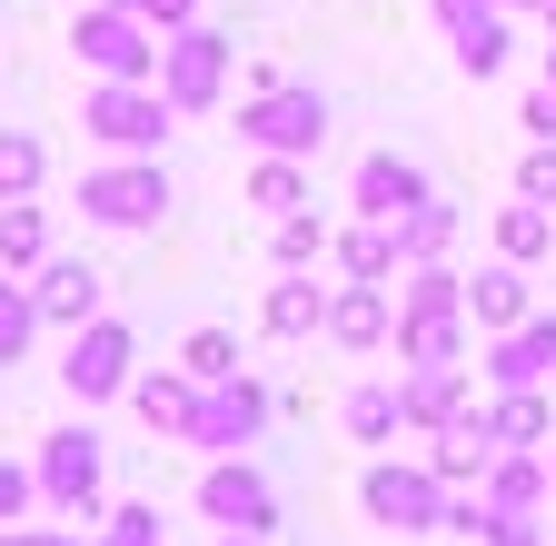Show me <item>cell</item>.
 <instances>
[{
  "instance_id": "1",
  "label": "cell",
  "mask_w": 556,
  "mask_h": 546,
  "mask_svg": "<svg viewBox=\"0 0 556 546\" xmlns=\"http://www.w3.org/2000/svg\"><path fill=\"white\" fill-rule=\"evenodd\" d=\"M169 100H160V80H90L80 90V129L110 150V160H160V140H169Z\"/></svg>"
},
{
  "instance_id": "2",
  "label": "cell",
  "mask_w": 556,
  "mask_h": 546,
  "mask_svg": "<svg viewBox=\"0 0 556 546\" xmlns=\"http://www.w3.org/2000/svg\"><path fill=\"white\" fill-rule=\"evenodd\" d=\"M229 71H239V40H229V30H208V21L160 30V100H169L179 119L219 110V100H229Z\"/></svg>"
},
{
  "instance_id": "3",
  "label": "cell",
  "mask_w": 556,
  "mask_h": 546,
  "mask_svg": "<svg viewBox=\"0 0 556 546\" xmlns=\"http://www.w3.org/2000/svg\"><path fill=\"white\" fill-rule=\"evenodd\" d=\"M239 140H249L258 160H318V150H328V90L278 80V90L239 100Z\"/></svg>"
},
{
  "instance_id": "4",
  "label": "cell",
  "mask_w": 556,
  "mask_h": 546,
  "mask_svg": "<svg viewBox=\"0 0 556 546\" xmlns=\"http://www.w3.org/2000/svg\"><path fill=\"white\" fill-rule=\"evenodd\" d=\"M358 507H368V526H388V536H438V526H447V477H438L428 457H378V467L358 477Z\"/></svg>"
},
{
  "instance_id": "5",
  "label": "cell",
  "mask_w": 556,
  "mask_h": 546,
  "mask_svg": "<svg viewBox=\"0 0 556 546\" xmlns=\"http://www.w3.org/2000/svg\"><path fill=\"white\" fill-rule=\"evenodd\" d=\"M70 50H80L90 80H160V30L139 21V11H110V0H80Z\"/></svg>"
},
{
  "instance_id": "6",
  "label": "cell",
  "mask_w": 556,
  "mask_h": 546,
  "mask_svg": "<svg viewBox=\"0 0 556 546\" xmlns=\"http://www.w3.org/2000/svg\"><path fill=\"white\" fill-rule=\"evenodd\" d=\"M179 209V189L160 160H110V169H80V219L100 229H160Z\"/></svg>"
},
{
  "instance_id": "7",
  "label": "cell",
  "mask_w": 556,
  "mask_h": 546,
  "mask_svg": "<svg viewBox=\"0 0 556 546\" xmlns=\"http://www.w3.org/2000/svg\"><path fill=\"white\" fill-rule=\"evenodd\" d=\"M129 378H139V328L129 318H90V328H70V348H60V388L80 397V407H100V397H129Z\"/></svg>"
},
{
  "instance_id": "8",
  "label": "cell",
  "mask_w": 556,
  "mask_h": 546,
  "mask_svg": "<svg viewBox=\"0 0 556 546\" xmlns=\"http://www.w3.org/2000/svg\"><path fill=\"white\" fill-rule=\"evenodd\" d=\"M30 477H40V507H50V517H90V507H100V477H110L100 428H50L40 457H30Z\"/></svg>"
},
{
  "instance_id": "9",
  "label": "cell",
  "mask_w": 556,
  "mask_h": 546,
  "mask_svg": "<svg viewBox=\"0 0 556 546\" xmlns=\"http://www.w3.org/2000/svg\"><path fill=\"white\" fill-rule=\"evenodd\" d=\"M199 517L219 526V536H268V526H278L268 467H249V457H208V467H199Z\"/></svg>"
},
{
  "instance_id": "10",
  "label": "cell",
  "mask_w": 556,
  "mask_h": 546,
  "mask_svg": "<svg viewBox=\"0 0 556 546\" xmlns=\"http://www.w3.org/2000/svg\"><path fill=\"white\" fill-rule=\"evenodd\" d=\"M268 378H219V388H199V418H189V447H208V457H239V447H258V428H268Z\"/></svg>"
},
{
  "instance_id": "11",
  "label": "cell",
  "mask_w": 556,
  "mask_h": 546,
  "mask_svg": "<svg viewBox=\"0 0 556 546\" xmlns=\"http://www.w3.org/2000/svg\"><path fill=\"white\" fill-rule=\"evenodd\" d=\"M417 199H438V179L417 169V160H397V150H368V160H358V179H348V209L378 219V229H397Z\"/></svg>"
},
{
  "instance_id": "12",
  "label": "cell",
  "mask_w": 556,
  "mask_h": 546,
  "mask_svg": "<svg viewBox=\"0 0 556 546\" xmlns=\"http://www.w3.org/2000/svg\"><path fill=\"white\" fill-rule=\"evenodd\" d=\"M328 348H348V358H368V348H388L397 338V289H358V279H338L328 289Z\"/></svg>"
},
{
  "instance_id": "13",
  "label": "cell",
  "mask_w": 556,
  "mask_h": 546,
  "mask_svg": "<svg viewBox=\"0 0 556 546\" xmlns=\"http://www.w3.org/2000/svg\"><path fill=\"white\" fill-rule=\"evenodd\" d=\"M486 388H546L556 378V308H536L527 328H507V338H486V368H477Z\"/></svg>"
},
{
  "instance_id": "14",
  "label": "cell",
  "mask_w": 556,
  "mask_h": 546,
  "mask_svg": "<svg viewBox=\"0 0 556 546\" xmlns=\"http://www.w3.org/2000/svg\"><path fill=\"white\" fill-rule=\"evenodd\" d=\"M467 308H397V368H467Z\"/></svg>"
},
{
  "instance_id": "15",
  "label": "cell",
  "mask_w": 556,
  "mask_h": 546,
  "mask_svg": "<svg viewBox=\"0 0 556 546\" xmlns=\"http://www.w3.org/2000/svg\"><path fill=\"white\" fill-rule=\"evenodd\" d=\"M30 299H40V328H90V318H100V299H110V279H100L90 258H40Z\"/></svg>"
},
{
  "instance_id": "16",
  "label": "cell",
  "mask_w": 556,
  "mask_h": 546,
  "mask_svg": "<svg viewBox=\"0 0 556 546\" xmlns=\"http://www.w3.org/2000/svg\"><path fill=\"white\" fill-rule=\"evenodd\" d=\"M467 407H477V388H467V368H407L397 378V418L407 428H447V418H467Z\"/></svg>"
},
{
  "instance_id": "17",
  "label": "cell",
  "mask_w": 556,
  "mask_h": 546,
  "mask_svg": "<svg viewBox=\"0 0 556 546\" xmlns=\"http://www.w3.org/2000/svg\"><path fill=\"white\" fill-rule=\"evenodd\" d=\"M527 318H536V299H527V268H517V258H497V268H477V279H467V328L507 338V328H527Z\"/></svg>"
},
{
  "instance_id": "18",
  "label": "cell",
  "mask_w": 556,
  "mask_h": 546,
  "mask_svg": "<svg viewBox=\"0 0 556 546\" xmlns=\"http://www.w3.org/2000/svg\"><path fill=\"white\" fill-rule=\"evenodd\" d=\"M477 497H486V507H507V517H536V507L556 497V467L527 457V447H497V467L477 477Z\"/></svg>"
},
{
  "instance_id": "19",
  "label": "cell",
  "mask_w": 556,
  "mask_h": 546,
  "mask_svg": "<svg viewBox=\"0 0 556 546\" xmlns=\"http://www.w3.org/2000/svg\"><path fill=\"white\" fill-rule=\"evenodd\" d=\"M428 467L447 477V487H477V477L497 467V428H486V407H467V418H447V428H438Z\"/></svg>"
},
{
  "instance_id": "20",
  "label": "cell",
  "mask_w": 556,
  "mask_h": 546,
  "mask_svg": "<svg viewBox=\"0 0 556 546\" xmlns=\"http://www.w3.org/2000/svg\"><path fill=\"white\" fill-rule=\"evenodd\" d=\"M258 328H268V338H318V328H328V289H318V268H278V289H268Z\"/></svg>"
},
{
  "instance_id": "21",
  "label": "cell",
  "mask_w": 556,
  "mask_h": 546,
  "mask_svg": "<svg viewBox=\"0 0 556 546\" xmlns=\"http://www.w3.org/2000/svg\"><path fill=\"white\" fill-rule=\"evenodd\" d=\"M129 407H139L160 437H189V418H199V378H189V368H139V378H129Z\"/></svg>"
},
{
  "instance_id": "22",
  "label": "cell",
  "mask_w": 556,
  "mask_h": 546,
  "mask_svg": "<svg viewBox=\"0 0 556 546\" xmlns=\"http://www.w3.org/2000/svg\"><path fill=\"white\" fill-rule=\"evenodd\" d=\"M328 258H338V279L388 289V279H397V229H378V219H348V229L328 239Z\"/></svg>"
},
{
  "instance_id": "23",
  "label": "cell",
  "mask_w": 556,
  "mask_h": 546,
  "mask_svg": "<svg viewBox=\"0 0 556 546\" xmlns=\"http://www.w3.org/2000/svg\"><path fill=\"white\" fill-rule=\"evenodd\" d=\"M457 209H447V199H417V209L397 219V279H407V268H447V249H457Z\"/></svg>"
},
{
  "instance_id": "24",
  "label": "cell",
  "mask_w": 556,
  "mask_h": 546,
  "mask_svg": "<svg viewBox=\"0 0 556 546\" xmlns=\"http://www.w3.org/2000/svg\"><path fill=\"white\" fill-rule=\"evenodd\" d=\"M40 258H60L50 249V209L40 199H11V209H0V268H11V279H40Z\"/></svg>"
},
{
  "instance_id": "25",
  "label": "cell",
  "mask_w": 556,
  "mask_h": 546,
  "mask_svg": "<svg viewBox=\"0 0 556 546\" xmlns=\"http://www.w3.org/2000/svg\"><path fill=\"white\" fill-rule=\"evenodd\" d=\"M486 428H497V447H546L556 407H546V388H497V407H486Z\"/></svg>"
},
{
  "instance_id": "26",
  "label": "cell",
  "mask_w": 556,
  "mask_h": 546,
  "mask_svg": "<svg viewBox=\"0 0 556 546\" xmlns=\"http://www.w3.org/2000/svg\"><path fill=\"white\" fill-rule=\"evenodd\" d=\"M338 428L358 437V447L397 437V428H407V418H397V388H388V378H368V388H348V397H338Z\"/></svg>"
},
{
  "instance_id": "27",
  "label": "cell",
  "mask_w": 556,
  "mask_h": 546,
  "mask_svg": "<svg viewBox=\"0 0 556 546\" xmlns=\"http://www.w3.org/2000/svg\"><path fill=\"white\" fill-rule=\"evenodd\" d=\"M497 258H517V268L556 258V209H536V199H517V209H497Z\"/></svg>"
},
{
  "instance_id": "28",
  "label": "cell",
  "mask_w": 556,
  "mask_h": 546,
  "mask_svg": "<svg viewBox=\"0 0 556 546\" xmlns=\"http://www.w3.org/2000/svg\"><path fill=\"white\" fill-rule=\"evenodd\" d=\"M30 348H40V299H30V279L0 268V368H21Z\"/></svg>"
},
{
  "instance_id": "29",
  "label": "cell",
  "mask_w": 556,
  "mask_h": 546,
  "mask_svg": "<svg viewBox=\"0 0 556 546\" xmlns=\"http://www.w3.org/2000/svg\"><path fill=\"white\" fill-rule=\"evenodd\" d=\"M40 189H50V150L30 129H0V209H11V199H40Z\"/></svg>"
},
{
  "instance_id": "30",
  "label": "cell",
  "mask_w": 556,
  "mask_h": 546,
  "mask_svg": "<svg viewBox=\"0 0 556 546\" xmlns=\"http://www.w3.org/2000/svg\"><path fill=\"white\" fill-rule=\"evenodd\" d=\"M507 50H517L507 11H486V21H467V30H457V71H467V80H497V71H507Z\"/></svg>"
},
{
  "instance_id": "31",
  "label": "cell",
  "mask_w": 556,
  "mask_h": 546,
  "mask_svg": "<svg viewBox=\"0 0 556 546\" xmlns=\"http://www.w3.org/2000/svg\"><path fill=\"white\" fill-rule=\"evenodd\" d=\"M328 239H338V229H328L318 209H289V219L268 229V258H278V268H318V258H328Z\"/></svg>"
},
{
  "instance_id": "32",
  "label": "cell",
  "mask_w": 556,
  "mask_h": 546,
  "mask_svg": "<svg viewBox=\"0 0 556 546\" xmlns=\"http://www.w3.org/2000/svg\"><path fill=\"white\" fill-rule=\"evenodd\" d=\"M249 209H268V219L308 209V169H299V160H258V169H249Z\"/></svg>"
},
{
  "instance_id": "33",
  "label": "cell",
  "mask_w": 556,
  "mask_h": 546,
  "mask_svg": "<svg viewBox=\"0 0 556 546\" xmlns=\"http://www.w3.org/2000/svg\"><path fill=\"white\" fill-rule=\"evenodd\" d=\"M179 368H189L199 388H219V378H239V338H229V328H189V348H179Z\"/></svg>"
},
{
  "instance_id": "34",
  "label": "cell",
  "mask_w": 556,
  "mask_h": 546,
  "mask_svg": "<svg viewBox=\"0 0 556 546\" xmlns=\"http://www.w3.org/2000/svg\"><path fill=\"white\" fill-rule=\"evenodd\" d=\"M397 308H467V279H457V268H407Z\"/></svg>"
},
{
  "instance_id": "35",
  "label": "cell",
  "mask_w": 556,
  "mask_h": 546,
  "mask_svg": "<svg viewBox=\"0 0 556 546\" xmlns=\"http://www.w3.org/2000/svg\"><path fill=\"white\" fill-rule=\"evenodd\" d=\"M517 199L556 209V140H527V160H517Z\"/></svg>"
},
{
  "instance_id": "36",
  "label": "cell",
  "mask_w": 556,
  "mask_h": 546,
  "mask_svg": "<svg viewBox=\"0 0 556 546\" xmlns=\"http://www.w3.org/2000/svg\"><path fill=\"white\" fill-rule=\"evenodd\" d=\"M30 507H40V477H30L21 457H0V526H21Z\"/></svg>"
},
{
  "instance_id": "37",
  "label": "cell",
  "mask_w": 556,
  "mask_h": 546,
  "mask_svg": "<svg viewBox=\"0 0 556 546\" xmlns=\"http://www.w3.org/2000/svg\"><path fill=\"white\" fill-rule=\"evenodd\" d=\"M100 546H160V507H110Z\"/></svg>"
},
{
  "instance_id": "38",
  "label": "cell",
  "mask_w": 556,
  "mask_h": 546,
  "mask_svg": "<svg viewBox=\"0 0 556 546\" xmlns=\"http://www.w3.org/2000/svg\"><path fill=\"white\" fill-rule=\"evenodd\" d=\"M517 129H527V140H556V90H546V80L527 90V110H517Z\"/></svg>"
},
{
  "instance_id": "39",
  "label": "cell",
  "mask_w": 556,
  "mask_h": 546,
  "mask_svg": "<svg viewBox=\"0 0 556 546\" xmlns=\"http://www.w3.org/2000/svg\"><path fill=\"white\" fill-rule=\"evenodd\" d=\"M139 21H150V30H189V21H208V0H150Z\"/></svg>"
},
{
  "instance_id": "40",
  "label": "cell",
  "mask_w": 556,
  "mask_h": 546,
  "mask_svg": "<svg viewBox=\"0 0 556 546\" xmlns=\"http://www.w3.org/2000/svg\"><path fill=\"white\" fill-rule=\"evenodd\" d=\"M428 11H438V30H447V40H457V30H467V21H486V11H497V0H428Z\"/></svg>"
},
{
  "instance_id": "41",
  "label": "cell",
  "mask_w": 556,
  "mask_h": 546,
  "mask_svg": "<svg viewBox=\"0 0 556 546\" xmlns=\"http://www.w3.org/2000/svg\"><path fill=\"white\" fill-rule=\"evenodd\" d=\"M0 546H70V526H0Z\"/></svg>"
},
{
  "instance_id": "42",
  "label": "cell",
  "mask_w": 556,
  "mask_h": 546,
  "mask_svg": "<svg viewBox=\"0 0 556 546\" xmlns=\"http://www.w3.org/2000/svg\"><path fill=\"white\" fill-rule=\"evenodd\" d=\"M497 11H507V21H517V11H546V0H497Z\"/></svg>"
},
{
  "instance_id": "43",
  "label": "cell",
  "mask_w": 556,
  "mask_h": 546,
  "mask_svg": "<svg viewBox=\"0 0 556 546\" xmlns=\"http://www.w3.org/2000/svg\"><path fill=\"white\" fill-rule=\"evenodd\" d=\"M219 546H268V536H219Z\"/></svg>"
},
{
  "instance_id": "44",
  "label": "cell",
  "mask_w": 556,
  "mask_h": 546,
  "mask_svg": "<svg viewBox=\"0 0 556 546\" xmlns=\"http://www.w3.org/2000/svg\"><path fill=\"white\" fill-rule=\"evenodd\" d=\"M110 11H150V0H110Z\"/></svg>"
},
{
  "instance_id": "45",
  "label": "cell",
  "mask_w": 556,
  "mask_h": 546,
  "mask_svg": "<svg viewBox=\"0 0 556 546\" xmlns=\"http://www.w3.org/2000/svg\"><path fill=\"white\" fill-rule=\"evenodd\" d=\"M546 90H556V50H546Z\"/></svg>"
},
{
  "instance_id": "46",
  "label": "cell",
  "mask_w": 556,
  "mask_h": 546,
  "mask_svg": "<svg viewBox=\"0 0 556 546\" xmlns=\"http://www.w3.org/2000/svg\"><path fill=\"white\" fill-rule=\"evenodd\" d=\"M536 21H546V30H556V0H546V11H536Z\"/></svg>"
},
{
  "instance_id": "47",
  "label": "cell",
  "mask_w": 556,
  "mask_h": 546,
  "mask_svg": "<svg viewBox=\"0 0 556 546\" xmlns=\"http://www.w3.org/2000/svg\"><path fill=\"white\" fill-rule=\"evenodd\" d=\"M546 467H556V457H546Z\"/></svg>"
}]
</instances>
